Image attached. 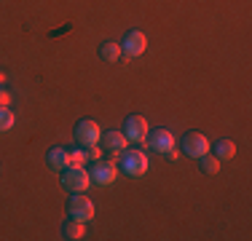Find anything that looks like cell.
Returning a JSON list of instances; mask_svg holds the SVG:
<instances>
[{"mask_svg": "<svg viewBox=\"0 0 252 241\" xmlns=\"http://www.w3.org/2000/svg\"><path fill=\"white\" fill-rule=\"evenodd\" d=\"M14 129V113L5 105H0V131H11Z\"/></svg>", "mask_w": 252, "mask_h": 241, "instance_id": "obj_16", "label": "cell"}, {"mask_svg": "<svg viewBox=\"0 0 252 241\" xmlns=\"http://www.w3.org/2000/svg\"><path fill=\"white\" fill-rule=\"evenodd\" d=\"M118 46H121V54H126L129 59H134V57H140V54H145L148 38L140 32V30H129V32L124 35V40H121Z\"/></svg>", "mask_w": 252, "mask_h": 241, "instance_id": "obj_7", "label": "cell"}, {"mask_svg": "<svg viewBox=\"0 0 252 241\" xmlns=\"http://www.w3.org/2000/svg\"><path fill=\"white\" fill-rule=\"evenodd\" d=\"M99 142H102V150H107V153H121L129 145L124 131H105V134H99Z\"/></svg>", "mask_w": 252, "mask_h": 241, "instance_id": "obj_11", "label": "cell"}, {"mask_svg": "<svg viewBox=\"0 0 252 241\" xmlns=\"http://www.w3.org/2000/svg\"><path fill=\"white\" fill-rule=\"evenodd\" d=\"M116 177H118V166L107 158H94L92 166H89V180H92L94 185H102V188H105V185L116 182Z\"/></svg>", "mask_w": 252, "mask_h": 241, "instance_id": "obj_4", "label": "cell"}, {"mask_svg": "<svg viewBox=\"0 0 252 241\" xmlns=\"http://www.w3.org/2000/svg\"><path fill=\"white\" fill-rule=\"evenodd\" d=\"M62 236L64 239H70V241H78V239H83L86 236V222H81V220H64L62 222Z\"/></svg>", "mask_w": 252, "mask_h": 241, "instance_id": "obj_12", "label": "cell"}, {"mask_svg": "<svg viewBox=\"0 0 252 241\" xmlns=\"http://www.w3.org/2000/svg\"><path fill=\"white\" fill-rule=\"evenodd\" d=\"M145 140H148V148H151V150H156V153H161V155H172V158H175V137H172L169 129H164V126L148 129Z\"/></svg>", "mask_w": 252, "mask_h": 241, "instance_id": "obj_3", "label": "cell"}, {"mask_svg": "<svg viewBox=\"0 0 252 241\" xmlns=\"http://www.w3.org/2000/svg\"><path fill=\"white\" fill-rule=\"evenodd\" d=\"M180 148H183L185 155H190V158H199V155L209 153V142L207 137L199 134V131H188V134L180 140Z\"/></svg>", "mask_w": 252, "mask_h": 241, "instance_id": "obj_8", "label": "cell"}, {"mask_svg": "<svg viewBox=\"0 0 252 241\" xmlns=\"http://www.w3.org/2000/svg\"><path fill=\"white\" fill-rule=\"evenodd\" d=\"M145 134H148V120L142 118V116H129V118L124 120V137L129 142L145 140Z\"/></svg>", "mask_w": 252, "mask_h": 241, "instance_id": "obj_9", "label": "cell"}, {"mask_svg": "<svg viewBox=\"0 0 252 241\" xmlns=\"http://www.w3.org/2000/svg\"><path fill=\"white\" fill-rule=\"evenodd\" d=\"M199 169L204 174H218L220 172V161L215 158L212 153H204V155H199Z\"/></svg>", "mask_w": 252, "mask_h": 241, "instance_id": "obj_15", "label": "cell"}, {"mask_svg": "<svg viewBox=\"0 0 252 241\" xmlns=\"http://www.w3.org/2000/svg\"><path fill=\"white\" fill-rule=\"evenodd\" d=\"M233 153H236V145H233L231 140H218L215 142V158L218 161H225V158H233Z\"/></svg>", "mask_w": 252, "mask_h": 241, "instance_id": "obj_14", "label": "cell"}, {"mask_svg": "<svg viewBox=\"0 0 252 241\" xmlns=\"http://www.w3.org/2000/svg\"><path fill=\"white\" fill-rule=\"evenodd\" d=\"M46 164L54 172H62L64 166L73 164V153L67 148H62V145H54V148H49V153H46Z\"/></svg>", "mask_w": 252, "mask_h": 241, "instance_id": "obj_10", "label": "cell"}, {"mask_svg": "<svg viewBox=\"0 0 252 241\" xmlns=\"http://www.w3.org/2000/svg\"><path fill=\"white\" fill-rule=\"evenodd\" d=\"M99 59L102 62H118V59H121V46L113 43V40L99 43Z\"/></svg>", "mask_w": 252, "mask_h": 241, "instance_id": "obj_13", "label": "cell"}, {"mask_svg": "<svg viewBox=\"0 0 252 241\" xmlns=\"http://www.w3.org/2000/svg\"><path fill=\"white\" fill-rule=\"evenodd\" d=\"M67 214L73 217V220H81V222H89L94 217V204L89 196H83V193H73L67 201Z\"/></svg>", "mask_w": 252, "mask_h": 241, "instance_id": "obj_6", "label": "cell"}, {"mask_svg": "<svg viewBox=\"0 0 252 241\" xmlns=\"http://www.w3.org/2000/svg\"><path fill=\"white\" fill-rule=\"evenodd\" d=\"M121 158H118V169H121L124 174H129V177H140V174L148 172V155L142 153V150H121Z\"/></svg>", "mask_w": 252, "mask_h": 241, "instance_id": "obj_2", "label": "cell"}, {"mask_svg": "<svg viewBox=\"0 0 252 241\" xmlns=\"http://www.w3.org/2000/svg\"><path fill=\"white\" fill-rule=\"evenodd\" d=\"M62 185H64V190H70V193H83L89 188V169L86 166H81V164H70V166H64L62 172Z\"/></svg>", "mask_w": 252, "mask_h": 241, "instance_id": "obj_1", "label": "cell"}, {"mask_svg": "<svg viewBox=\"0 0 252 241\" xmlns=\"http://www.w3.org/2000/svg\"><path fill=\"white\" fill-rule=\"evenodd\" d=\"M99 126H97V120H92V118H81L75 123V142L81 145V148H94V145L99 142Z\"/></svg>", "mask_w": 252, "mask_h": 241, "instance_id": "obj_5", "label": "cell"}]
</instances>
